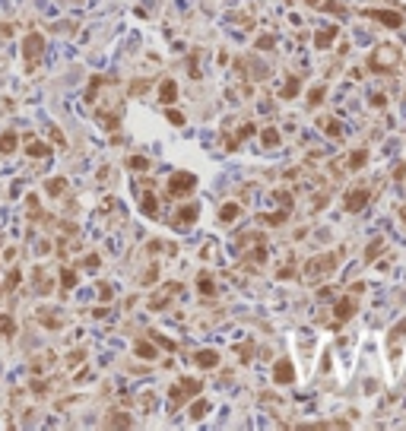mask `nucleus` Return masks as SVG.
<instances>
[{
  "label": "nucleus",
  "instance_id": "1",
  "mask_svg": "<svg viewBox=\"0 0 406 431\" xmlns=\"http://www.w3.org/2000/svg\"><path fill=\"white\" fill-rule=\"evenodd\" d=\"M86 102L92 105V118H96L105 130H112L121 124L124 118V92L118 80H108V77H92L86 86Z\"/></svg>",
  "mask_w": 406,
  "mask_h": 431
},
{
  "label": "nucleus",
  "instance_id": "2",
  "mask_svg": "<svg viewBox=\"0 0 406 431\" xmlns=\"http://www.w3.org/2000/svg\"><path fill=\"white\" fill-rule=\"evenodd\" d=\"M346 257V248L340 251H324V254H315V257H308L305 260V283H324V279H330L337 273L340 267V260Z\"/></svg>",
  "mask_w": 406,
  "mask_h": 431
},
{
  "label": "nucleus",
  "instance_id": "3",
  "mask_svg": "<svg viewBox=\"0 0 406 431\" xmlns=\"http://www.w3.org/2000/svg\"><path fill=\"white\" fill-rule=\"evenodd\" d=\"M368 73H378V77H391V73H397L403 67V51L394 45V42H384L378 45L372 54H368V61H365Z\"/></svg>",
  "mask_w": 406,
  "mask_h": 431
},
{
  "label": "nucleus",
  "instance_id": "4",
  "mask_svg": "<svg viewBox=\"0 0 406 431\" xmlns=\"http://www.w3.org/2000/svg\"><path fill=\"white\" fill-rule=\"evenodd\" d=\"M42 54H45V35L42 32H29L26 39H23V67H26V73H35L39 70V64H42Z\"/></svg>",
  "mask_w": 406,
  "mask_h": 431
},
{
  "label": "nucleus",
  "instance_id": "5",
  "mask_svg": "<svg viewBox=\"0 0 406 431\" xmlns=\"http://www.w3.org/2000/svg\"><path fill=\"white\" fill-rule=\"evenodd\" d=\"M197 191V175L191 172H172L169 184H165V197H178V200H188Z\"/></svg>",
  "mask_w": 406,
  "mask_h": 431
},
{
  "label": "nucleus",
  "instance_id": "6",
  "mask_svg": "<svg viewBox=\"0 0 406 431\" xmlns=\"http://www.w3.org/2000/svg\"><path fill=\"white\" fill-rule=\"evenodd\" d=\"M368 203H372V187L368 184H356V187H349V191L343 194V210L353 213V216L362 213Z\"/></svg>",
  "mask_w": 406,
  "mask_h": 431
},
{
  "label": "nucleus",
  "instance_id": "7",
  "mask_svg": "<svg viewBox=\"0 0 406 431\" xmlns=\"http://www.w3.org/2000/svg\"><path fill=\"white\" fill-rule=\"evenodd\" d=\"M362 16H365V20H375V23L387 26V29H400L406 23V16L400 10H384V7H368V10H362Z\"/></svg>",
  "mask_w": 406,
  "mask_h": 431
},
{
  "label": "nucleus",
  "instance_id": "8",
  "mask_svg": "<svg viewBox=\"0 0 406 431\" xmlns=\"http://www.w3.org/2000/svg\"><path fill=\"white\" fill-rule=\"evenodd\" d=\"M403 336H406V317H400V321L387 330V355H391V362L397 365L400 362V352H403Z\"/></svg>",
  "mask_w": 406,
  "mask_h": 431
},
{
  "label": "nucleus",
  "instance_id": "9",
  "mask_svg": "<svg viewBox=\"0 0 406 431\" xmlns=\"http://www.w3.org/2000/svg\"><path fill=\"white\" fill-rule=\"evenodd\" d=\"M359 311V302H356V295L349 292V295H340L337 302H334V324H346V321H353Z\"/></svg>",
  "mask_w": 406,
  "mask_h": 431
},
{
  "label": "nucleus",
  "instance_id": "10",
  "mask_svg": "<svg viewBox=\"0 0 406 431\" xmlns=\"http://www.w3.org/2000/svg\"><path fill=\"white\" fill-rule=\"evenodd\" d=\"M295 381V365H292V359H276L273 362V384H280V387H289Z\"/></svg>",
  "mask_w": 406,
  "mask_h": 431
},
{
  "label": "nucleus",
  "instance_id": "11",
  "mask_svg": "<svg viewBox=\"0 0 406 431\" xmlns=\"http://www.w3.org/2000/svg\"><path fill=\"white\" fill-rule=\"evenodd\" d=\"M175 295H181V283H165V286H162V289H159V292H156V295L150 298V308H153V311H162V308H169Z\"/></svg>",
  "mask_w": 406,
  "mask_h": 431
},
{
  "label": "nucleus",
  "instance_id": "12",
  "mask_svg": "<svg viewBox=\"0 0 406 431\" xmlns=\"http://www.w3.org/2000/svg\"><path fill=\"white\" fill-rule=\"evenodd\" d=\"M140 213L150 216V219H159V197L153 191V184H146L143 194H140Z\"/></svg>",
  "mask_w": 406,
  "mask_h": 431
},
{
  "label": "nucleus",
  "instance_id": "13",
  "mask_svg": "<svg viewBox=\"0 0 406 431\" xmlns=\"http://www.w3.org/2000/svg\"><path fill=\"white\" fill-rule=\"evenodd\" d=\"M242 213H245L242 200H226L223 206H219V222H223V226H232V222L242 219Z\"/></svg>",
  "mask_w": 406,
  "mask_h": 431
},
{
  "label": "nucleus",
  "instance_id": "14",
  "mask_svg": "<svg viewBox=\"0 0 406 431\" xmlns=\"http://www.w3.org/2000/svg\"><path fill=\"white\" fill-rule=\"evenodd\" d=\"M175 213H178V216H175V226L188 229V226H194V222L200 219V206H197V203H181Z\"/></svg>",
  "mask_w": 406,
  "mask_h": 431
},
{
  "label": "nucleus",
  "instance_id": "15",
  "mask_svg": "<svg viewBox=\"0 0 406 431\" xmlns=\"http://www.w3.org/2000/svg\"><path fill=\"white\" fill-rule=\"evenodd\" d=\"M194 365L203 368V371L219 368V352H216V349H197V352H194Z\"/></svg>",
  "mask_w": 406,
  "mask_h": 431
},
{
  "label": "nucleus",
  "instance_id": "16",
  "mask_svg": "<svg viewBox=\"0 0 406 431\" xmlns=\"http://www.w3.org/2000/svg\"><path fill=\"white\" fill-rule=\"evenodd\" d=\"M58 311H51V308H42V311H35V321H39L42 327L48 330H64V317H54Z\"/></svg>",
  "mask_w": 406,
  "mask_h": 431
},
{
  "label": "nucleus",
  "instance_id": "17",
  "mask_svg": "<svg viewBox=\"0 0 406 431\" xmlns=\"http://www.w3.org/2000/svg\"><path fill=\"white\" fill-rule=\"evenodd\" d=\"M159 99H162V105H175V99H178V83L175 80H159Z\"/></svg>",
  "mask_w": 406,
  "mask_h": 431
},
{
  "label": "nucleus",
  "instance_id": "18",
  "mask_svg": "<svg viewBox=\"0 0 406 431\" xmlns=\"http://www.w3.org/2000/svg\"><path fill=\"white\" fill-rule=\"evenodd\" d=\"M20 149V134L16 130H4L0 134V156H13Z\"/></svg>",
  "mask_w": 406,
  "mask_h": 431
},
{
  "label": "nucleus",
  "instance_id": "19",
  "mask_svg": "<svg viewBox=\"0 0 406 431\" xmlns=\"http://www.w3.org/2000/svg\"><path fill=\"white\" fill-rule=\"evenodd\" d=\"M337 32H340L337 26H327V29H318V35H315V48H318V51H327L330 45H334V42H337Z\"/></svg>",
  "mask_w": 406,
  "mask_h": 431
},
{
  "label": "nucleus",
  "instance_id": "20",
  "mask_svg": "<svg viewBox=\"0 0 406 431\" xmlns=\"http://www.w3.org/2000/svg\"><path fill=\"white\" fill-rule=\"evenodd\" d=\"M365 165H368V149H365V146L353 149V153H349V159H346V168H349V172H362Z\"/></svg>",
  "mask_w": 406,
  "mask_h": 431
},
{
  "label": "nucleus",
  "instance_id": "21",
  "mask_svg": "<svg viewBox=\"0 0 406 431\" xmlns=\"http://www.w3.org/2000/svg\"><path fill=\"white\" fill-rule=\"evenodd\" d=\"M299 96H302V80L299 77H289L283 83V89H280V99L283 102H292V99H299Z\"/></svg>",
  "mask_w": 406,
  "mask_h": 431
},
{
  "label": "nucleus",
  "instance_id": "22",
  "mask_svg": "<svg viewBox=\"0 0 406 431\" xmlns=\"http://www.w3.org/2000/svg\"><path fill=\"white\" fill-rule=\"evenodd\" d=\"M134 355H137V359L153 362L156 355H159V346H156V343H150V340H137V343H134Z\"/></svg>",
  "mask_w": 406,
  "mask_h": 431
},
{
  "label": "nucleus",
  "instance_id": "23",
  "mask_svg": "<svg viewBox=\"0 0 406 431\" xmlns=\"http://www.w3.org/2000/svg\"><path fill=\"white\" fill-rule=\"evenodd\" d=\"M26 156H29V159H48V156H51V146H48L45 140H29V143H26Z\"/></svg>",
  "mask_w": 406,
  "mask_h": 431
},
{
  "label": "nucleus",
  "instance_id": "24",
  "mask_svg": "<svg viewBox=\"0 0 406 431\" xmlns=\"http://www.w3.org/2000/svg\"><path fill=\"white\" fill-rule=\"evenodd\" d=\"M197 292H200V295H207V298L219 292V289H216V279H213V273H210V270H203V273L197 276Z\"/></svg>",
  "mask_w": 406,
  "mask_h": 431
},
{
  "label": "nucleus",
  "instance_id": "25",
  "mask_svg": "<svg viewBox=\"0 0 406 431\" xmlns=\"http://www.w3.org/2000/svg\"><path fill=\"white\" fill-rule=\"evenodd\" d=\"M318 127L324 130L330 140H343V124H340V121H334V118H318Z\"/></svg>",
  "mask_w": 406,
  "mask_h": 431
},
{
  "label": "nucleus",
  "instance_id": "26",
  "mask_svg": "<svg viewBox=\"0 0 406 431\" xmlns=\"http://www.w3.org/2000/svg\"><path fill=\"white\" fill-rule=\"evenodd\" d=\"M289 216H292V210L264 213V216H261V226H270V229H276V226H286V222H289Z\"/></svg>",
  "mask_w": 406,
  "mask_h": 431
},
{
  "label": "nucleus",
  "instance_id": "27",
  "mask_svg": "<svg viewBox=\"0 0 406 431\" xmlns=\"http://www.w3.org/2000/svg\"><path fill=\"white\" fill-rule=\"evenodd\" d=\"M77 283H80L77 267H64V270H61V292H64V295L73 292V289H77Z\"/></svg>",
  "mask_w": 406,
  "mask_h": 431
},
{
  "label": "nucleus",
  "instance_id": "28",
  "mask_svg": "<svg viewBox=\"0 0 406 431\" xmlns=\"http://www.w3.org/2000/svg\"><path fill=\"white\" fill-rule=\"evenodd\" d=\"M387 248V241L378 235V238H372V245L365 248V264H378V257H381V251Z\"/></svg>",
  "mask_w": 406,
  "mask_h": 431
},
{
  "label": "nucleus",
  "instance_id": "29",
  "mask_svg": "<svg viewBox=\"0 0 406 431\" xmlns=\"http://www.w3.org/2000/svg\"><path fill=\"white\" fill-rule=\"evenodd\" d=\"M261 143H264V149H280V143H283L280 130H276V127H264L261 130Z\"/></svg>",
  "mask_w": 406,
  "mask_h": 431
},
{
  "label": "nucleus",
  "instance_id": "30",
  "mask_svg": "<svg viewBox=\"0 0 406 431\" xmlns=\"http://www.w3.org/2000/svg\"><path fill=\"white\" fill-rule=\"evenodd\" d=\"M54 362V352H42V355H35L32 359V374H45Z\"/></svg>",
  "mask_w": 406,
  "mask_h": 431
},
{
  "label": "nucleus",
  "instance_id": "31",
  "mask_svg": "<svg viewBox=\"0 0 406 431\" xmlns=\"http://www.w3.org/2000/svg\"><path fill=\"white\" fill-rule=\"evenodd\" d=\"M16 336V321L13 314H0V340H13Z\"/></svg>",
  "mask_w": 406,
  "mask_h": 431
},
{
  "label": "nucleus",
  "instance_id": "32",
  "mask_svg": "<svg viewBox=\"0 0 406 431\" xmlns=\"http://www.w3.org/2000/svg\"><path fill=\"white\" fill-rule=\"evenodd\" d=\"M254 340H245L242 346H235V355H238V362H242V365H251V359H254Z\"/></svg>",
  "mask_w": 406,
  "mask_h": 431
},
{
  "label": "nucleus",
  "instance_id": "33",
  "mask_svg": "<svg viewBox=\"0 0 406 431\" xmlns=\"http://www.w3.org/2000/svg\"><path fill=\"white\" fill-rule=\"evenodd\" d=\"M276 203H280V210H292V203H295V197H292V191H286V187H276V191L270 194Z\"/></svg>",
  "mask_w": 406,
  "mask_h": 431
},
{
  "label": "nucleus",
  "instance_id": "34",
  "mask_svg": "<svg viewBox=\"0 0 406 431\" xmlns=\"http://www.w3.org/2000/svg\"><path fill=\"white\" fill-rule=\"evenodd\" d=\"M54 289V283H51V276L45 273V270H35V292L39 295H48Z\"/></svg>",
  "mask_w": 406,
  "mask_h": 431
},
{
  "label": "nucleus",
  "instance_id": "35",
  "mask_svg": "<svg viewBox=\"0 0 406 431\" xmlns=\"http://www.w3.org/2000/svg\"><path fill=\"white\" fill-rule=\"evenodd\" d=\"M305 7H311V10H324V13H343L337 0H305Z\"/></svg>",
  "mask_w": 406,
  "mask_h": 431
},
{
  "label": "nucleus",
  "instance_id": "36",
  "mask_svg": "<svg viewBox=\"0 0 406 431\" xmlns=\"http://www.w3.org/2000/svg\"><path fill=\"white\" fill-rule=\"evenodd\" d=\"M169 400H172V409H178L181 403H191V397L184 393V387H181V384H172V387H169Z\"/></svg>",
  "mask_w": 406,
  "mask_h": 431
},
{
  "label": "nucleus",
  "instance_id": "37",
  "mask_svg": "<svg viewBox=\"0 0 406 431\" xmlns=\"http://www.w3.org/2000/svg\"><path fill=\"white\" fill-rule=\"evenodd\" d=\"M45 191H48L51 197L67 194V178H48V181H45Z\"/></svg>",
  "mask_w": 406,
  "mask_h": 431
},
{
  "label": "nucleus",
  "instance_id": "38",
  "mask_svg": "<svg viewBox=\"0 0 406 431\" xmlns=\"http://www.w3.org/2000/svg\"><path fill=\"white\" fill-rule=\"evenodd\" d=\"M162 115H165V121H169V124H175V127H184V121H188V118H184V115H181V111H178L175 105H162Z\"/></svg>",
  "mask_w": 406,
  "mask_h": 431
},
{
  "label": "nucleus",
  "instance_id": "39",
  "mask_svg": "<svg viewBox=\"0 0 406 431\" xmlns=\"http://www.w3.org/2000/svg\"><path fill=\"white\" fill-rule=\"evenodd\" d=\"M108 425L112 428H134V419H127V412H108Z\"/></svg>",
  "mask_w": 406,
  "mask_h": 431
},
{
  "label": "nucleus",
  "instance_id": "40",
  "mask_svg": "<svg viewBox=\"0 0 406 431\" xmlns=\"http://www.w3.org/2000/svg\"><path fill=\"white\" fill-rule=\"evenodd\" d=\"M124 162H127L131 172H150V159H146V156H127Z\"/></svg>",
  "mask_w": 406,
  "mask_h": 431
},
{
  "label": "nucleus",
  "instance_id": "41",
  "mask_svg": "<svg viewBox=\"0 0 406 431\" xmlns=\"http://www.w3.org/2000/svg\"><path fill=\"white\" fill-rule=\"evenodd\" d=\"M207 412H210V400H197V403L188 409V416H191L194 422H200L203 416H207Z\"/></svg>",
  "mask_w": 406,
  "mask_h": 431
},
{
  "label": "nucleus",
  "instance_id": "42",
  "mask_svg": "<svg viewBox=\"0 0 406 431\" xmlns=\"http://www.w3.org/2000/svg\"><path fill=\"white\" fill-rule=\"evenodd\" d=\"M80 267H83V270H99V267H102V257H99L96 251H89V254H83Z\"/></svg>",
  "mask_w": 406,
  "mask_h": 431
},
{
  "label": "nucleus",
  "instance_id": "43",
  "mask_svg": "<svg viewBox=\"0 0 406 431\" xmlns=\"http://www.w3.org/2000/svg\"><path fill=\"white\" fill-rule=\"evenodd\" d=\"M146 89H150V80H134L131 83V89H127V96H146Z\"/></svg>",
  "mask_w": 406,
  "mask_h": 431
},
{
  "label": "nucleus",
  "instance_id": "44",
  "mask_svg": "<svg viewBox=\"0 0 406 431\" xmlns=\"http://www.w3.org/2000/svg\"><path fill=\"white\" fill-rule=\"evenodd\" d=\"M26 206H29V219H42V206H39V197L35 194L26 197Z\"/></svg>",
  "mask_w": 406,
  "mask_h": 431
},
{
  "label": "nucleus",
  "instance_id": "45",
  "mask_svg": "<svg viewBox=\"0 0 406 431\" xmlns=\"http://www.w3.org/2000/svg\"><path fill=\"white\" fill-rule=\"evenodd\" d=\"M150 336H153V340H156V346H159V349H169V352H175V349H178V343H172V340H165V336H162V333H156V330H153Z\"/></svg>",
  "mask_w": 406,
  "mask_h": 431
},
{
  "label": "nucleus",
  "instance_id": "46",
  "mask_svg": "<svg viewBox=\"0 0 406 431\" xmlns=\"http://www.w3.org/2000/svg\"><path fill=\"white\" fill-rule=\"evenodd\" d=\"M324 99H327V86H315V89L308 92V102H311V105H318V102H324Z\"/></svg>",
  "mask_w": 406,
  "mask_h": 431
},
{
  "label": "nucleus",
  "instance_id": "47",
  "mask_svg": "<svg viewBox=\"0 0 406 431\" xmlns=\"http://www.w3.org/2000/svg\"><path fill=\"white\" fill-rule=\"evenodd\" d=\"M156 279H159V264H150V270L140 276V283H143V286H150V283H156Z\"/></svg>",
  "mask_w": 406,
  "mask_h": 431
},
{
  "label": "nucleus",
  "instance_id": "48",
  "mask_svg": "<svg viewBox=\"0 0 406 431\" xmlns=\"http://www.w3.org/2000/svg\"><path fill=\"white\" fill-rule=\"evenodd\" d=\"M96 289H99V298H102V302H105V305H108V302H115V289H112V286H108V283H99Z\"/></svg>",
  "mask_w": 406,
  "mask_h": 431
},
{
  "label": "nucleus",
  "instance_id": "49",
  "mask_svg": "<svg viewBox=\"0 0 406 431\" xmlns=\"http://www.w3.org/2000/svg\"><path fill=\"white\" fill-rule=\"evenodd\" d=\"M20 283H23V273H20V270H16V267H13V270L7 273V289L13 292V289H16V286H20Z\"/></svg>",
  "mask_w": 406,
  "mask_h": 431
},
{
  "label": "nucleus",
  "instance_id": "50",
  "mask_svg": "<svg viewBox=\"0 0 406 431\" xmlns=\"http://www.w3.org/2000/svg\"><path fill=\"white\" fill-rule=\"evenodd\" d=\"M32 393L35 397H48V381H32Z\"/></svg>",
  "mask_w": 406,
  "mask_h": 431
},
{
  "label": "nucleus",
  "instance_id": "51",
  "mask_svg": "<svg viewBox=\"0 0 406 431\" xmlns=\"http://www.w3.org/2000/svg\"><path fill=\"white\" fill-rule=\"evenodd\" d=\"M83 359H86V352H83V349H77V352H70V355H67V365L73 368V365H77V362H83Z\"/></svg>",
  "mask_w": 406,
  "mask_h": 431
},
{
  "label": "nucleus",
  "instance_id": "52",
  "mask_svg": "<svg viewBox=\"0 0 406 431\" xmlns=\"http://www.w3.org/2000/svg\"><path fill=\"white\" fill-rule=\"evenodd\" d=\"M276 45V39L273 35H267V39H257V51H264V48H273Z\"/></svg>",
  "mask_w": 406,
  "mask_h": 431
},
{
  "label": "nucleus",
  "instance_id": "53",
  "mask_svg": "<svg viewBox=\"0 0 406 431\" xmlns=\"http://www.w3.org/2000/svg\"><path fill=\"white\" fill-rule=\"evenodd\" d=\"M51 137H54V143H58V146H67V140L61 137V130H58V127H51Z\"/></svg>",
  "mask_w": 406,
  "mask_h": 431
},
{
  "label": "nucleus",
  "instance_id": "54",
  "mask_svg": "<svg viewBox=\"0 0 406 431\" xmlns=\"http://www.w3.org/2000/svg\"><path fill=\"white\" fill-rule=\"evenodd\" d=\"M372 105H375V108H384V105H387V99H384V96H372Z\"/></svg>",
  "mask_w": 406,
  "mask_h": 431
},
{
  "label": "nucleus",
  "instance_id": "55",
  "mask_svg": "<svg viewBox=\"0 0 406 431\" xmlns=\"http://www.w3.org/2000/svg\"><path fill=\"white\" fill-rule=\"evenodd\" d=\"M334 292H330V286H324V289H318V298H330Z\"/></svg>",
  "mask_w": 406,
  "mask_h": 431
},
{
  "label": "nucleus",
  "instance_id": "56",
  "mask_svg": "<svg viewBox=\"0 0 406 431\" xmlns=\"http://www.w3.org/2000/svg\"><path fill=\"white\" fill-rule=\"evenodd\" d=\"M397 216H400V222H403V226H406V203L400 206V210H397Z\"/></svg>",
  "mask_w": 406,
  "mask_h": 431
},
{
  "label": "nucleus",
  "instance_id": "57",
  "mask_svg": "<svg viewBox=\"0 0 406 431\" xmlns=\"http://www.w3.org/2000/svg\"><path fill=\"white\" fill-rule=\"evenodd\" d=\"M0 295H4V292H0Z\"/></svg>",
  "mask_w": 406,
  "mask_h": 431
}]
</instances>
